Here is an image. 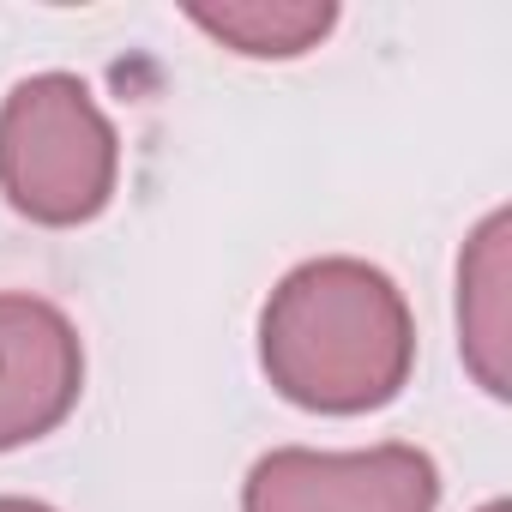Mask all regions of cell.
I'll list each match as a JSON object with an SVG mask.
<instances>
[{"instance_id": "277c9868", "label": "cell", "mask_w": 512, "mask_h": 512, "mask_svg": "<svg viewBox=\"0 0 512 512\" xmlns=\"http://www.w3.org/2000/svg\"><path fill=\"white\" fill-rule=\"evenodd\" d=\"M85 398V338L49 296L0 290V452L55 434Z\"/></svg>"}, {"instance_id": "7a4b0ae2", "label": "cell", "mask_w": 512, "mask_h": 512, "mask_svg": "<svg viewBox=\"0 0 512 512\" xmlns=\"http://www.w3.org/2000/svg\"><path fill=\"white\" fill-rule=\"evenodd\" d=\"M121 139L79 73H31L0 97V199L37 229H79L109 211Z\"/></svg>"}, {"instance_id": "5b68a950", "label": "cell", "mask_w": 512, "mask_h": 512, "mask_svg": "<svg viewBox=\"0 0 512 512\" xmlns=\"http://www.w3.org/2000/svg\"><path fill=\"white\" fill-rule=\"evenodd\" d=\"M458 356L488 398H512V211L494 205L458 253Z\"/></svg>"}, {"instance_id": "3957f363", "label": "cell", "mask_w": 512, "mask_h": 512, "mask_svg": "<svg viewBox=\"0 0 512 512\" xmlns=\"http://www.w3.org/2000/svg\"><path fill=\"white\" fill-rule=\"evenodd\" d=\"M440 464L422 446L380 440L356 452L272 446L241 482V512H434Z\"/></svg>"}, {"instance_id": "52a82bcc", "label": "cell", "mask_w": 512, "mask_h": 512, "mask_svg": "<svg viewBox=\"0 0 512 512\" xmlns=\"http://www.w3.org/2000/svg\"><path fill=\"white\" fill-rule=\"evenodd\" d=\"M0 512H55L49 500H25V494H0Z\"/></svg>"}, {"instance_id": "ba28073f", "label": "cell", "mask_w": 512, "mask_h": 512, "mask_svg": "<svg viewBox=\"0 0 512 512\" xmlns=\"http://www.w3.org/2000/svg\"><path fill=\"white\" fill-rule=\"evenodd\" d=\"M476 512H512V506H506V500H488V506H476Z\"/></svg>"}, {"instance_id": "8992f818", "label": "cell", "mask_w": 512, "mask_h": 512, "mask_svg": "<svg viewBox=\"0 0 512 512\" xmlns=\"http://www.w3.org/2000/svg\"><path fill=\"white\" fill-rule=\"evenodd\" d=\"M187 25L241 61H302L338 31L332 0H217L187 7Z\"/></svg>"}, {"instance_id": "6da1fadb", "label": "cell", "mask_w": 512, "mask_h": 512, "mask_svg": "<svg viewBox=\"0 0 512 512\" xmlns=\"http://www.w3.org/2000/svg\"><path fill=\"white\" fill-rule=\"evenodd\" d=\"M260 368L278 398L314 416L386 410L416 368V320L404 290L356 260L326 253L278 278L260 308Z\"/></svg>"}]
</instances>
